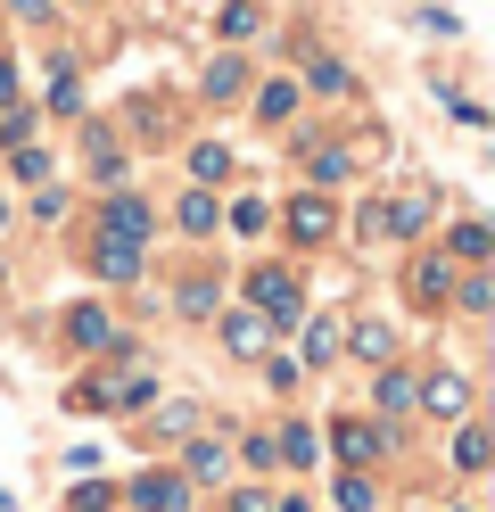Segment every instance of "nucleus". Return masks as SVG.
I'll return each mask as SVG.
<instances>
[{
  "mask_svg": "<svg viewBox=\"0 0 495 512\" xmlns=\"http://www.w3.org/2000/svg\"><path fill=\"white\" fill-rule=\"evenodd\" d=\"M248 290H256V306H264V314H273V323H297V306H306V290H297V281H289V273H256V281H248Z\"/></svg>",
  "mask_w": 495,
  "mask_h": 512,
  "instance_id": "1",
  "label": "nucleus"
},
{
  "mask_svg": "<svg viewBox=\"0 0 495 512\" xmlns=\"http://www.w3.org/2000/svg\"><path fill=\"white\" fill-rule=\"evenodd\" d=\"M99 232L124 240V248H141V240H149V207H141V199H108V207H99Z\"/></svg>",
  "mask_w": 495,
  "mask_h": 512,
  "instance_id": "2",
  "label": "nucleus"
},
{
  "mask_svg": "<svg viewBox=\"0 0 495 512\" xmlns=\"http://www.w3.org/2000/svg\"><path fill=\"white\" fill-rule=\"evenodd\" d=\"M182 479L174 471H141V479H132V504H141V512H182Z\"/></svg>",
  "mask_w": 495,
  "mask_h": 512,
  "instance_id": "3",
  "label": "nucleus"
},
{
  "mask_svg": "<svg viewBox=\"0 0 495 512\" xmlns=\"http://www.w3.org/2000/svg\"><path fill=\"white\" fill-rule=\"evenodd\" d=\"M223 347H231V356H256V347H264V323H256V314H223Z\"/></svg>",
  "mask_w": 495,
  "mask_h": 512,
  "instance_id": "4",
  "label": "nucleus"
},
{
  "mask_svg": "<svg viewBox=\"0 0 495 512\" xmlns=\"http://www.w3.org/2000/svg\"><path fill=\"white\" fill-rule=\"evenodd\" d=\"M289 232H297V240H330V207H322V199H297V207H289Z\"/></svg>",
  "mask_w": 495,
  "mask_h": 512,
  "instance_id": "5",
  "label": "nucleus"
},
{
  "mask_svg": "<svg viewBox=\"0 0 495 512\" xmlns=\"http://www.w3.org/2000/svg\"><path fill=\"white\" fill-rule=\"evenodd\" d=\"M339 455H347V463H372V455H380V430H372V422H339Z\"/></svg>",
  "mask_w": 495,
  "mask_h": 512,
  "instance_id": "6",
  "label": "nucleus"
},
{
  "mask_svg": "<svg viewBox=\"0 0 495 512\" xmlns=\"http://www.w3.org/2000/svg\"><path fill=\"white\" fill-rule=\"evenodd\" d=\"M240 83H248L240 58H215V67H207V100H240Z\"/></svg>",
  "mask_w": 495,
  "mask_h": 512,
  "instance_id": "7",
  "label": "nucleus"
},
{
  "mask_svg": "<svg viewBox=\"0 0 495 512\" xmlns=\"http://www.w3.org/2000/svg\"><path fill=\"white\" fill-rule=\"evenodd\" d=\"M66 331H75V347H108V314H99V306H75V314H66Z\"/></svg>",
  "mask_w": 495,
  "mask_h": 512,
  "instance_id": "8",
  "label": "nucleus"
},
{
  "mask_svg": "<svg viewBox=\"0 0 495 512\" xmlns=\"http://www.w3.org/2000/svg\"><path fill=\"white\" fill-rule=\"evenodd\" d=\"M462 397H471V389H462L454 372H438V380L421 389V405H429V413H462Z\"/></svg>",
  "mask_w": 495,
  "mask_h": 512,
  "instance_id": "9",
  "label": "nucleus"
},
{
  "mask_svg": "<svg viewBox=\"0 0 495 512\" xmlns=\"http://www.w3.org/2000/svg\"><path fill=\"white\" fill-rule=\"evenodd\" d=\"M215 223H223V207L207 199V190H190L182 199V232H215Z\"/></svg>",
  "mask_w": 495,
  "mask_h": 512,
  "instance_id": "10",
  "label": "nucleus"
},
{
  "mask_svg": "<svg viewBox=\"0 0 495 512\" xmlns=\"http://www.w3.org/2000/svg\"><path fill=\"white\" fill-rule=\"evenodd\" d=\"M99 273H108V281H132V273H141V248L108 240V248H99Z\"/></svg>",
  "mask_w": 495,
  "mask_h": 512,
  "instance_id": "11",
  "label": "nucleus"
},
{
  "mask_svg": "<svg viewBox=\"0 0 495 512\" xmlns=\"http://www.w3.org/2000/svg\"><path fill=\"white\" fill-rule=\"evenodd\" d=\"M273 455H289L297 471H306V463H314V430H306V422H289V430H281V446H273Z\"/></svg>",
  "mask_w": 495,
  "mask_h": 512,
  "instance_id": "12",
  "label": "nucleus"
},
{
  "mask_svg": "<svg viewBox=\"0 0 495 512\" xmlns=\"http://www.w3.org/2000/svg\"><path fill=\"white\" fill-rule=\"evenodd\" d=\"M190 174H198V182H223V174H231V149H223V141H207V149L190 157Z\"/></svg>",
  "mask_w": 495,
  "mask_h": 512,
  "instance_id": "13",
  "label": "nucleus"
},
{
  "mask_svg": "<svg viewBox=\"0 0 495 512\" xmlns=\"http://www.w3.org/2000/svg\"><path fill=\"white\" fill-rule=\"evenodd\" d=\"M256 108H264V124H281V116L297 108V83H264V100H256Z\"/></svg>",
  "mask_w": 495,
  "mask_h": 512,
  "instance_id": "14",
  "label": "nucleus"
},
{
  "mask_svg": "<svg viewBox=\"0 0 495 512\" xmlns=\"http://www.w3.org/2000/svg\"><path fill=\"white\" fill-rule=\"evenodd\" d=\"M413 397H421V389H413L405 372H388V380H380V405H388V413H413Z\"/></svg>",
  "mask_w": 495,
  "mask_h": 512,
  "instance_id": "15",
  "label": "nucleus"
},
{
  "mask_svg": "<svg viewBox=\"0 0 495 512\" xmlns=\"http://www.w3.org/2000/svg\"><path fill=\"white\" fill-rule=\"evenodd\" d=\"M256 34V9H248V0H231V9H223V42H248Z\"/></svg>",
  "mask_w": 495,
  "mask_h": 512,
  "instance_id": "16",
  "label": "nucleus"
},
{
  "mask_svg": "<svg viewBox=\"0 0 495 512\" xmlns=\"http://www.w3.org/2000/svg\"><path fill=\"white\" fill-rule=\"evenodd\" d=\"M454 256H471V265H479V256H487V223H454Z\"/></svg>",
  "mask_w": 495,
  "mask_h": 512,
  "instance_id": "17",
  "label": "nucleus"
},
{
  "mask_svg": "<svg viewBox=\"0 0 495 512\" xmlns=\"http://www.w3.org/2000/svg\"><path fill=\"white\" fill-rule=\"evenodd\" d=\"M454 463L479 471V463H487V430H462V438H454Z\"/></svg>",
  "mask_w": 495,
  "mask_h": 512,
  "instance_id": "18",
  "label": "nucleus"
},
{
  "mask_svg": "<svg viewBox=\"0 0 495 512\" xmlns=\"http://www.w3.org/2000/svg\"><path fill=\"white\" fill-rule=\"evenodd\" d=\"M347 347H355V356H372V364H380V356H388V331H380V323H355V339H347Z\"/></svg>",
  "mask_w": 495,
  "mask_h": 512,
  "instance_id": "19",
  "label": "nucleus"
},
{
  "mask_svg": "<svg viewBox=\"0 0 495 512\" xmlns=\"http://www.w3.org/2000/svg\"><path fill=\"white\" fill-rule=\"evenodd\" d=\"M190 479H223V446H215V438L190 446Z\"/></svg>",
  "mask_w": 495,
  "mask_h": 512,
  "instance_id": "20",
  "label": "nucleus"
},
{
  "mask_svg": "<svg viewBox=\"0 0 495 512\" xmlns=\"http://www.w3.org/2000/svg\"><path fill=\"white\" fill-rule=\"evenodd\" d=\"M306 356H314V364H330V356H339V323H314V339H306Z\"/></svg>",
  "mask_w": 495,
  "mask_h": 512,
  "instance_id": "21",
  "label": "nucleus"
},
{
  "mask_svg": "<svg viewBox=\"0 0 495 512\" xmlns=\"http://www.w3.org/2000/svg\"><path fill=\"white\" fill-rule=\"evenodd\" d=\"M339 512H372V479H339Z\"/></svg>",
  "mask_w": 495,
  "mask_h": 512,
  "instance_id": "22",
  "label": "nucleus"
},
{
  "mask_svg": "<svg viewBox=\"0 0 495 512\" xmlns=\"http://www.w3.org/2000/svg\"><path fill=\"white\" fill-rule=\"evenodd\" d=\"M413 290H421V298H438V290H446V265H438V256H429V265H413Z\"/></svg>",
  "mask_w": 495,
  "mask_h": 512,
  "instance_id": "23",
  "label": "nucleus"
},
{
  "mask_svg": "<svg viewBox=\"0 0 495 512\" xmlns=\"http://www.w3.org/2000/svg\"><path fill=\"white\" fill-rule=\"evenodd\" d=\"M347 166H355V157H347V149H322V157H314V182H339Z\"/></svg>",
  "mask_w": 495,
  "mask_h": 512,
  "instance_id": "24",
  "label": "nucleus"
},
{
  "mask_svg": "<svg viewBox=\"0 0 495 512\" xmlns=\"http://www.w3.org/2000/svg\"><path fill=\"white\" fill-rule=\"evenodd\" d=\"M17 100V67H9V58H0V108H9Z\"/></svg>",
  "mask_w": 495,
  "mask_h": 512,
  "instance_id": "25",
  "label": "nucleus"
},
{
  "mask_svg": "<svg viewBox=\"0 0 495 512\" xmlns=\"http://www.w3.org/2000/svg\"><path fill=\"white\" fill-rule=\"evenodd\" d=\"M231 512H273V504H264V496H231Z\"/></svg>",
  "mask_w": 495,
  "mask_h": 512,
  "instance_id": "26",
  "label": "nucleus"
},
{
  "mask_svg": "<svg viewBox=\"0 0 495 512\" xmlns=\"http://www.w3.org/2000/svg\"><path fill=\"white\" fill-rule=\"evenodd\" d=\"M17 17H50V0H17Z\"/></svg>",
  "mask_w": 495,
  "mask_h": 512,
  "instance_id": "27",
  "label": "nucleus"
},
{
  "mask_svg": "<svg viewBox=\"0 0 495 512\" xmlns=\"http://www.w3.org/2000/svg\"><path fill=\"white\" fill-rule=\"evenodd\" d=\"M0 215H9V207H0Z\"/></svg>",
  "mask_w": 495,
  "mask_h": 512,
  "instance_id": "28",
  "label": "nucleus"
}]
</instances>
